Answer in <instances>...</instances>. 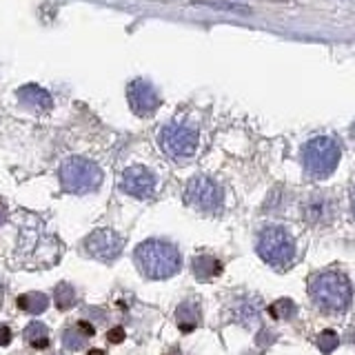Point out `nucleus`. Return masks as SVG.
Returning <instances> with one entry per match:
<instances>
[{"label":"nucleus","instance_id":"39448f33","mask_svg":"<svg viewBox=\"0 0 355 355\" xmlns=\"http://www.w3.org/2000/svg\"><path fill=\"white\" fill-rule=\"evenodd\" d=\"M258 255L273 269H288L295 258V240L284 227H266L258 236Z\"/></svg>","mask_w":355,"mask_h":355},{"label":"nucleus","instance_id":"b1692460","mask_svg":"<svg viewBox=\"0 0 355 355\" xmlns=\"http://www.w3.org/2000/svg\"><path fill=\"white\" fill-rule=\"evenodd\" d=\"M9 340H11V329L5 327V324H0V347L9 344Z\"/></svg>","mask_w":355,"mask_h":355},{"label":"nucleus","instance_id":"a878e982","mask_svg":"<svg viewBox=\"0 0 355 355\" xmlns=\"http://www.w3.org/2000/svg\"><path fill=\"white\" fill-rule=\"evenodd\" d=\"M89 355H107V353L100 351V349H92V351H89Z\"/></svg>","mask_w":355,"mask_h":355},{"label":"nucleus","instance_id":"f03ea898","mask_svg":"<svg viewBox=\"0 0 355 355\" xmlns=\"http://www.w3.org/2000/svg\"><path fill=\"white\" fill-rule=\"evenodd\" d=\"M309 293L318 309L327 313H344L353 302V288L347 275L338 271H322L309 280Z\"/></svg>","mask_w":355,"mask_h":355},{"label":"nucleus","instance_id":"f257e3e1","mask_svg":"<svg viewBox=\"0 0 355 355\" xmlns=\"http://www.w3.org/2000/svg\"><path fill=\"white\" fill-rule=\"evenodd\" d=\"M133 262L149 280H166L182 266V255L175 244L166 240H144L133 251Z\"/></svg>","mask_w":355,"mask_h":355},{"label":"nucleus","instance_id":"dca6fc26","mask_svg":"<svg viewBox=\"0 0 355 355\" xmlns=\"http://www.w3.org/2000/svg\"><path fill=\"white\" fill-rule=\"evenodd\" d=\"M18 306L22 309V311H27V313H31V315H40V313H44L47 311V306H49V297L44 295V293H25V295H20L18 300Z\"/></svg>","mask_w":355,"mask_h":355},{"label":"nucleus","instance_id":"4468645a","mask_svg":"<svg viewBox=\"0 0 355 355\" xmlns=\"http://www.w3.org/2000/svg\"><path fill=\"white\" fill-rule=\"evenodd\" d=\"M233 318L244 327H255L260 318V300L258 297H242L233 304Z\"/></svg>","mask_w":355,"mask_h":355},{"label":"nucleus","instance_id":"4be33fe9","mask_svg":"<svg viewBox=\"0 0 355 355\" xmlns=\"http://www.w3.org/2000/svg\"><path fill=\"white\" fill-rule=\"evenodd\" d=\"M209 7H216V9H231V11H238V14H247V7H240V5H231V3H202Z\"/></svg>","mask_w":355,"mask_h":355},{"label":"nucleus","instance_id":"bb28decb","mask_svg":"<svg viewBox=\"0 0 355 355\" xmlns=\"http://www.w3.org/2000/svg\"><path fill=\"white\" fill-rule=\"evenodd\" d=\"M351 211H353V218H355V191L351 196Z\"/></svg>","mask_w":355,"mask_h":355},{"label":"nucleus","instance_id":"0eeeda50","mask_svg":"<svg viewBox=\"0 0 355 355\" xmlns=\"http://www.w3.org/2000/svg\"><path fill=\"white\" fill-rule=\"evenodd\" d=\"M184 200H187V205L202 211V214H218L222 205H225V191H222V187L216 180H211V178L196 175L187 182Z\"/></svg>","mask_w":355,"mask_h":355},{"label":"nucleus","instance_id":"5701e85b","mask_svg":"<svg viewBox=\"0 0 355 355\" xmlns=\"http://www.w3.org/2000/svg\"><path fill=\"white\" fill-rule=\"evenodd\" d=\"M107 340H109L111 344H120L122 340H125V329H122V327L111 329V331L107 333Z\"/></svg>","mask_w":355,"mask_h":355},{"label":"nucleus","instance_id":"aec40b11","mask_svg":"<svg viewBox=\"0 0 355 355\" xmlns=\"http://www.w3.org/2000/svg\"><path fill=\"white\" fill-rule=\"evenodd\" d=\"M295 313H297V309H295V304H293L288 297L277 300V302H273V304L269 306V315H271L273 320H291Z\"/></svg>","mask_w":355,"mask_h":355},{"label":"nucleus","instance_id":"6ab92c4d","mask_svg":"<svg viewBox=\"0 0 355 355\" xmlns=\"http://www.w3.org/2000/svg\"><path fill=\"white\" fill-rule=\"evenodd\" d=\"M76 288L71 284H67V282H60L58 286H55V291H53V302L55 306H58L60 311H67V309H71L76 304Z\"/></svg>","mask_w":355,"mask_h":355},{"label":"nucleus","instance_id":"a211bd4d","mask_svg":"<svg viewBox=\"0 0 355 355\" xmlns=\"http://www.w3.org/2000/svg\"><path fill=\"white\" fill-rule=\"evenodd\" d=\"M304 216H306L309 222H313V225H318V222H324L327 216H329V202L324 198L313 196L304 205Z\"/></svg>","mask_w":355,"mask_h":355},{"label":"nucleus","instance_id":"ddd939ff","mask_svg":"<svg viewBox=\"0 0 355 355\" xmlns=\"http://www.w3.org/2000/svg\"><path fill=\"white\" fill-rule=\"evenodd\" d=\"M94 324H89V320H80L76 327H69L67 331H62V347L67 351H80L89 338H94Z\"/></svg>","mask_w":355,"mask_h":355},{"label":"nucleus","instance_id":"9d476101","mask_svg":"<svg viewBox=\"0 0 355 355\" xmlns=\"http://www.w3.org/2000/svg\"><path fill=\"white\" fill-rule=\"evenodd\" d=\"M155 184H158V180H155L153 171H149L147 166H142V164L129 166V169L122 171V178H120L122 191L140 200L151 198L155 193Z\"/></svg>","mask_w":355,"mask_h":355},{"label":"nucleus","instance_id":"2eb2a0df","mask_svg":"<svg viewBox=\"0 0 355 355\" xmlns=\"http://www.w3.org/2000/svg\"><path fill=\"white\" fill-rule=\"evenodd\" d=\"M191 271L198 280H214L222 273V262L214 255H196L193 262H191Z\"/></svg>","mask_w":355,"mask_h":355},{"label":"nucleus","instance_id":"f8f14e48","mask_svg":"<svg viewBox=\"0 0 355 355\" xmlns=\"http://www.w3.org/2000/svg\"><path fill=\"white\" fill-rule=\"evenodd\" d=\"M200 318H202V311H200V302L196 297L184 300L175 309V324L182 333H191L200 324Z\"/></svg>","mask_w":355,"mask_h":355},{"label":"nucleus","instance_id":"cd10ccee","mask_svg":"<svg viewBox=\"0 0 355 355\" xmlns=\"http://www.w3.org/2000/svg\"><path fill=\"white\" fill-rule=\"evenodd\" d=\"M55 355H62V353H55Z\"/></svg>","mask_w":355,"mask_h":355},{"label":"nucleus","instance_id":"9b49d317","mask_svg":"<svg viewBox=\"0 0 355 355\" xmlns=\"http://www.w3.org/2000/svg\"><path fill=\"white\" fill-rule=\"evenodd\" d=\"M16 96H18V100L22 105L31 107V109L44 111V109H51V105H53V98H51V94L47 92V89H42V87L33 85V83L20 87L16 92Z\"/></svg>","mask_w":355,"mask_h":355},{"label":"nucleus","instance_id":"393cba45","mask_svg":"<svg viewBox=\"0 0 355 355\" xmlns=\"http://www.w3.org/2000/svg\"><path fill=\"white\" fill-rule=\"evenodd\" d=\"M7 220V211H5V207H3V202H0V225Z\"/></svg>","mask_w":355,"mask_h":355},{"label":"nucleus","instance_id":"1a4fd4ad","mask_svg":"<svg viewBox=\"0 0 355 355\" xmlns=\"http://www.w3.org/2000/svg\"><path fill=\"white\" fill-rule=\"evenodd\" d=\"M127 100H129V107L131 111L136 114L138 118H151L155 111L160 107V96L158 92L142 78H136L131 80L127 87Z\"/></svg>","mask_w":355,"mask_h":355},{"label":"nucleus","instance_id":"412c9836","mask_svg":"<svg viewBox=\"0 0 355 355\" xmlns=\"http://www.w3.org/2000/svg\"><path fill=\"white\" fill-rule=\"evenodd\" d=\"M315 342H318V347H320L322 353H324V355H331L333 351L338 349L340 338H338V333H336V331L327 329V331H322V333H320Z\"/></svg>","mask_w":355,"mask_h":355},{"label":"nucleus","instance_id":"f3484780","mask_svg":"<svg viewBox=\"0 0 355 355\" xmlns=\"http://www.w3.org/2000/svg\"><path fill=\"white\" fill-rule=\"evenodd\" d=\"M22 338L33 349H44L49 344V329L42 322H31V324L22 331Z\"/></svg>","mask_w":355,"mask_h":355},{"label":"nucleus","instance_id":"6e6552de","mask_svg":"<svg viewBox=\"0 0 355 355\" xmlns=\"http://www.w3.org/2000/svg\"><path fill=\"white\" fill-rule=\"evenodd\" d=\"M125 249V238L114 229H96L85 240V253L100 262H114Z\"/></svg>","mask_w":355,"mask_h":355},{"label":"nucleus","instance_id":"423d86ee","mask_svg":"<svg viewBox=\"0 0 355 355\" xmlns=\"http://www.w3.org/2000/svg\"><path fill=\"white\" fill-rule=\"evenodd\" d=\"M158 142L166 155L171 158H191L198 151V144H200V136H198V129L187 125V122H166V125L160 129L158 133Z\"/></svg>","mask_w":355,"mask_h":355},{"label":"nucleus","instance_id":"7ed1b4c3","mask_svg":"<svg viewBox=\"0 0 355 355\" xmlns=\"http://www.w3.org/2000/svg\"><path fill=\"white\" fill-rule=\"evenodd\" d=\"M103 169L89 158H76L64 160L60 166V184L64 191L76 193V196H85V193H94L96 189L103 184Z\"/></svg>","mask_w":355,"mask_h":355},{"label":"nucleus","instance_id":"20e7f679","mask_svg":"<svg viewBox=\"0 0 355 355\" xmlns=\"http://www.w3.org/2000/svg\"><path fill=\"white\" fill-rule=\"evenodd\" d=\"M340 144L329 136L311 138L302 149V162L306 173L313 180H324L329 178L340 162Z\"/></svg>","mask_w":355,"mask_h":355}]
</instances>
